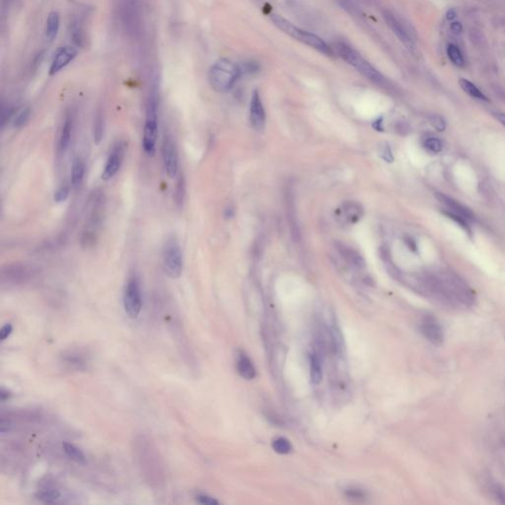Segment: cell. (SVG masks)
<instances>
[{
    "instance_id": "1",
    "label": "cell",
    "mask_w": 505,
    "mask_h": 505,
    "mask_svg": "<svg viewBox=\"0 0 505 505\" xmlns=\"http://www.w3.org/2000/svg\"><path fill=\"white\" fill-rule=\"evenodd\" d=\"M134 447L136 458L147 481L159 485L162 482L163 469L153 444L147 438L140 437L135 440Z\"/></svg>"
},
{
    "instance_id": "2",
    "label": "cell",
    "mask_w": 505,
    "mask_h": 505,
    "mask_svg": "<svg viewBox=\"0 0 505 505\" xmlns=\"http://www.w3.org/2000/svg\"><path fill=\"white\" fill-rule=\"evenodd\" d=\"M239 76V67L229 59L221 58L211 66L209 80L213 90L223 93L234 86Z\"/></svg>"
},
{
    "instance_id": "3",
    "label": "cell",
    "mask_w": 505,
    "mask_h": 505,
    "mask_svg": "<svg viewBox=\"0 0 505 505\" xmlns=\"http://www.w3.org/2000/svg\"><path fill=\"white\" fill-rule=\"evenodd\" d=\"M158 138V100L155 92L149 96L146 117L143 127L142 147L148 157H153L156 152V143Z\"/></svg>"
},
{
    "instance_id": "4",
    "label": "cell",
    "mask_w": 505,
    "mask_h": 505,
    "mask_svg": "<svg viewBox=\"0 0 505 505\" xmlns=\"http://www.w3.org/2000/svg\"><path fill=\"white\" fill-rule=\"evenodd\" d=\"M271 21L279 30H281L282 32H284L288 36L292 37L295 40L303 42V43L317 49L318 51H321L324 54H327V55L333 54V49L326 43L324 40H322L317 35L307 32V31H304V30L296 27L291 22H289L288 20L284 19L283 17H281L279 15H272Z\"/></svg>"
},
{
    "instance_id": "5",
    "label": "cell",
    "mask_w": 505,
    "mask_h": 505,
    "mask_svg": "<svg viewBox=\"0 0 505 505\" xmlns=\"http://www.w3.org/2000/svg\"><path fill=\"white\" fill-rule=\"evenodd\" d=\"M337 54L348 64L354 67L361 75L376 84H384V78L367 60H365L355 49L351 46L338 42L336 46Z\"/></svg>"
},
{
    "instance_id": "6",
    "label": "cell",
    "mask_w": 505,
    "mask_h": 505,
    "mask_svg": "<svg viewBox=\"0 0 505 505\" xmlns=\"http://www.w3.org/2000/svg\"><path fill=\"white\" fill-rule=\"evenodd\" d=\"M104 209V195H102V193H95L91 199L88 222L82 236V243L86 245V247L93 245L97 240V234L103 221Z\"/></svg>"
},
{
    "instance_id": "7",
    "label": "cell",
    "mask_w": 505,
    "mask_h": 505,
    "mask_svg": "<svg viewBox=\"0 0 505 505\" xmlns=\"http://www.w3.org/2000/svg\"><path fill=\"white\" fill-rule=\"evenodd\" d=\"M163 264L165 272L169 277L176 279L183 273V253L178 240L169 237L163 249Z\"/></svg>"
},
{
    "instance_id": "8",
    "label": "cell",
    "mask_w": 505,
    "mask_h": 505,
    "mask_svg": "<svg viewBox=\"0 0 505 505\" xmlns=\"http://www.w3.org/2000/svg\"><path fill=\"white\" fill-rule=\"evenodd\" d=\"M124 307L130 319H136L142 309V295L140 282L136 275H131L126 282L124 293Z\"/></svg>"
},
{
    "instance_id": "9",
    "label": "cell",
    "mask_w": 505,
    "mask_h": 505,
    "mask_svg": "<svg viewBox=\"0 0 505 505\" xmlns=\"http://www.w3.org/2000/svg\"><path fill=\"white\" fill-rule=\"evenodd\" d=\"M126 144L124 140H118L112 147L102 172V180H112L122 168L126 156Z\"/></svg>"
},
{
    "instance_id": "10",
    "label": "cell",
    "mask_w": 505,
    "mask_h": 505,
    "mask_svg": "<svg viewBox=\"0 0 505 505\" xmlns=\"http://www.w3.org/2000/svg\"><path fill=\"white\" fill-rule=\"evenodd\" d=\"M161 151L165 172L170 179H174L179 174V155L176 142L168 133L163 138Z\"/></svg>"
},
{
    "instance_id": "11",
    "label": "cell",
    "mask_w": 505,
    "mask_h": 505,
    "mask_svg": "<svg viewBox=\"0 0 505 505\" xmlns=\"http://www.w3.org/2000/svg\"><path fill=\"white\" fill-rule=\"evenodd\" d=\"M383 17L389 26V28L393 31V33L397 36V38L401 41V42L411 51H414L416 49V43L414 42L411 34L409 33V30L405 27V25L391 12L384 11Z\"/></svg>"
},
{
    "instance_id": "12",
    "label": "cell",
    "mask_w": 505,
    "mask_h": 505,
    "mask_svg": "<svg viewBox=\"0 0 505 505\" xmlns=\"http://www.w3.org/2000/svg\"><path fill=\"white\" fill-rule=\"evenodd\" d=\"M421 333L433 344L440 345L444 340V333L440 323L432 316H425L420 324Z\"/></svg>"
},
{
    "instance_id": "13",
    "label": "cell",
    "mask_w": 505,
    "mask_h": 505,
    "mask_svg": "<svg viewBox=\"0 0 505 505\" xmlns=\"http://www.w3.org/2000/svg\"><path fill=\"white\" fill-rule=\"evenodd\" d=\"M32 274L33 270L25 264H10L2 270V281H7L12 284H21L29 281Z\"/></svg>"
},
{
    "instance_id": "14",
    "label": "cell",
    "mask_w": 505,
    "mask_h": 505,
    "mask_svg": "<svg viewBox=\"0 0 505 505\" xmlns=\"http://www.w3.org/2000/svg\"><path fill=\"white\" fill-rule=\"evenodd\" d=\"M250 121L251 125L255 130L263 129L265 125V112L257 91H254L252 93L250 105Z\"/></svg>"
},
{
    "instance_id": "15",
    "label": "cell",
    "mask_w": 505,
    "mask_h": 505,
    "mask_svg": "<svg viewBox=\"0 0 505 505\" xmlns=\"http://www.w3.org/2000/svg\"><path fill=\"white\" fill-rule=\"evenodd\" d=\"M61 363L70 370L83 371L87 368L88 359L80 350H67L61 355Z\"/></svg>"
},
{
    "instance_id": "16",
    "label": "cell",
    "mask_w": 505,
    "mask_h": 505,
    "mask_svg": "<svg viewBox=\"0 0 505 505\" xmlns=\"http://www.w3.org/2000/svg\"><path fill=\"white\" fill-rule=\"evenodd\" d=\"M77 54V50L72 46H63L61 47L57 53L55 54L50 68H49V74L53 75L60 71L62 68H64L70 61L74 59V57Z\"/></svg>"
},
{
    "instance_id": "17",
    "label": "cell",
    "mask_w": 505,
    "mask_h": 505,
    "mask_svg": "<svg viewBox=\"0 0 505 505\" xmlns=\"http://www.w3.org/2000/svg\"><path fill=\"white\" fill-rule=\"evenodd\" d=\"M73 118L71 114H66L62 126L59 131L58 135V142H57V152L59 155L64 154L67 149L69 148L71 138H72V132H73Z\"/></svg>"
},
{
    "instance_id": "18",
    "label": "cell",
    "mask_w": 505,
    "mask_h": 505,
    "mask_svg": "<svg viewBox=\"0 0 505 505\" xmlns=\"http://www.w3.org/2000/svg\"><path fill=\"white\" fill-rule=\"evenodd\" d=\"M436 199L442 205H444L447 208V211H451L453 213H456V214L462 216L464 218H466L467 220H473L474 219L475 215L471 211V210L468 209L467 207H465L464 205H462L461 203H459L458 201L454 200L453 198L448 197V196H446L444 194H441V193H437L436 194Z\"/></svg>"
},
{
    "instance_id": "19",
    "label": "cell",
    "mask_w": 505,
    "mask_h": 505,
    "mask_svg": "<svg viewBox=\"0 0 505 505\" xmlns=\"http://www.w3.org/2000/svg\"><path fill=\"white\" fill-rule=\"evenodd\" d=\"M362 207L355 202H346L341 206L340 217L348 224H354L363 217Z\"/></svg>"
},
{
    "instance_id": "20",
    "label": "cell",
    "mask_w": 505,
    "mask_h": 505,
    "mask_svg": "<svg viewBox=\"0 0 505 505\" xmlns=\"http://www.w3.org/2000/svg\"><path fill=\"white\" fill-rule=\"evenodd\" d=\"M337 249L340 255L350 264L353 266H356L358 268H362L365 266V261L362 255L357 252L356 250L342 244V243H337Z\"/></svg>"
},
{
    "instance_id": "21",
    "label": "cell",
    "mask_w": 505,
    "mask_h": 505,
    "mask_svg": "<svg viewBox=\"0 0 505 505\" xmlns=\"http://www.w3.org/2000/svg\"><path fill=\"white\" fill-rule=\"evenodd\" d=\"M85 176V165L80 157H76L71 165V184L72 187L78 189L83 181Z\"/></svg>"
},
{
    "instance_id": "22",
    "label": "cell",
    "mask_w": 505,
    "mask_h": 505,
    "mask_svg": "<svg viewBox=\"0 0 505 505\" xmlns=\"http://www.w3.org/2000/svg\"><path fill=\"white\" fill-rule=\"evenodd\" d=\"M60 497H61L60 492L51 486L42 487L37 494L38 500H40L42 503L46 505L55 504L60 499Z\"/></svg>"
},
{
    "instance_id": "23",
    "label": "cell",
    "mask_w": 505,
    "mask_h": 505,
    "mask_svg": "<svg viewBox=\"0 0 505 505\" xmlns=\"http://www.w3.org/2000/svg\"><path fill=\"white\" fill-rule=\"evenodd\" d=\"M92 133H93V140H94L95 144L99 145L103 141L104 134H105V119H104L103 112H101V111L97 112V114L95 116L93 127H92Z\"/></svg>"
},
{
    "instance_id": "24",
    "label": "cell",
    "mask_w": 505,
    "mask_h": 505,
    "mask_svg": "<svg viewBox=\"0 0 505 505\" xmlns=\"http://www.w3.org/2000/svg\"><path fill=\"white\" fill-rule=\"evenodd\" d=\"M237 370L243 378L252 380L255 377V369L252 361L245 355H240L237 361Z\"/></svg>"
},
{
    "instance_id": "25",
    "label": "cell",
    "mask_w": 505,
    "mask_h": 505,
    "mask_svg": "<svg viewBox=\"0 0 505 505\" xmlns=\"http://www.w3.org/2000/svg\"><path fill=\"white\" fill-rule=\"evenodd\" d=\"M59 29V14L55 11L50 12L46 19L45 25V36L48 40H53Z\"/></svg>"
},
{
    "instance_id": "26",
    "label": "cell",
    "mask_w": 505,
    "mask_h": 505,
    "mask_svg": "<svg viewBox=\"0 0 505 505\" xmlns=\"http://www.w3.org/2000/svg\"><path fill=\"white\" fill-rule=\"evenodd\" d=\"M62 448H63L64 453L66 454V456L70 460L78 464L86 463V457H85L84 453L77 446H75L69 442H63Z\"/></svg>"
},
{
    "instance_id": "27",
    "label": "cell",
    "mask_w": 505,
    "mask_h": 505,
    "mask_svg": "<svg viewBox=\"0 0 505 505\" xmlns=\"http://www.w3.org/2000/svg\"><path fill=\"white\" fill-rule=\"evenodd\" d=\"M175 203L179 209L183 208V205L185 203L186 199V180L183 175L179 176V179L176 184L175 188V195H174Z\"/></svg>"
},
{
    "instance_id": "28",
    "label": "cell",
    "mask_w": 505,
    "mask_h": 505,
    "mask_svg": "<svg viewBox=\"0 0 505 505\" xmlns=\"http://www.w3.org/2000/svg\"><path fill=\"white\" fill-rule=\"evenodd\" d=\"M461 88L463 89L464 91L469 94L471 97L473 98H476V99H479V100H482V101H489V99L486 97V95L476 86V85L473 84L472 82L466 80V79H460L459 81Z\"/></svg>"
},
{
    "instance_id": "29",
    "label": "cell",
    "mask_w": 505,
    "mask_h": 505,
    "mask_svg": "<svg viewBox=\"0 0 505 505\" xmlns=\"http://www.w3.org/2000/svg\"><path fill=\"white\" fill-rule=\"evenodd\" d=\"M310 374H311V380L314 384L321 383L323 378V371H322V365L319 360V358L316 355L311 356L310 360Z\"/></svg>"
},
{
    "instance_id": "30",
    "label": "cell",
    "mask_w": 505,
    "mask_h": 505,
    "mask_svg": "<svg viewBox=\"0 0 505 505\" xmlns=\"http://www.w3.org/2000/svg\"><path fill=\"white\" fill-rule=\"evenodd\" d=\"M423 147L432 153H439L443 149L442 141L437 137H426L422 143Z\"/></svg>"
},
{
    "instance_id": "31",
    "label": "cell",
    "mask_w": 505,
    "mask_h": 505,
    "mask_svg": "<svg viewBox=\"0 0 505 505\" xmlns=\"http://www.w3.org/2000/svg\"><path fill=\"white\" fill-rule=\"evenodd\" d=\"M31 118V111L29 108L23 109L21 112L17 114L13 121V127L14 128H22L23 126H26Z\"/></svg>"
},
{
    "instance_id": "32",
    "label": "cell",
    "mask_w": 505,
    "mask_h": 505,
    "mask_svg": "<svg viewBox=\"0 0 505 505\" xmlns=\"http://www.w3.org/2000/svg\"><path fill=\"white\" fill-rule=\"evenodd\" d=\"M442 213H443V214H445V215H446L449 219L453 220L456 224H458V225H459V226L463 229L464 231H466L468 234H471V233H472V230H471L470 225H469V223H468V221H469V220H467L466 218H464V217L460 216V215H458V214H456V213H453V212H451V211H442Z\"/></svg>"
},
{
    "instance_id": "33",
    "label": "cell",
    "mask_w": 505,
    "mask_h": 505,
    "mask_svg": "<svg viewBox=\"0 0 505 505\" xmlns=\"http://www.w3.org/2000/svg\"><path fill=\"white\" fill-rule=\"evenodd\" d=\"M447 53H448V56L449 58L452 60V62L457 65V66H463L464 65V58L460 49L454 45V44H450L447 48Z\"/></svg>"
},
{
    "instance_id": "34",
    "label": "cell",
    "mask_w": 505,
    "mask_h": 505,
    "mask_svg": "<svg viewBox=\"0 0 505 505\" xmlns=\"http://www.w3.org/2000/svg\"><path fill=\"white\" fill-rule=\"evenodd\" d=\"M272 448L278 454H288L292 449L291 444L285 438H278L274 440L272 443Z\"/></svg>"
},
{
    "instance_id": "35",
    "label": "cell",
    "mask_w": 505,
    "mask_h": 505,
    "mask_svg": "<svg viewBox=\"0 0 505 505\" xmlns=\"http://www.w3.org/2000/svg\"><path fill=\"white\" fill-rule=\"evenodd\" d=\"M69 194H70V190H69V187L66 186V185H62L60 186L54 193L53 195V201L54 203L56 204H60V203H63L65 202L68 197H69Z\"/></svg>"
},
{
    "instance_id": "36",
    "label": "cell",
    "mask_w": 505,
    "mask_h": 505,
    "mask_svg": "<svg viewBox=\"0 0 505 505\" xmlns=\"http://www.w3.org/2000/svg\"><path fill=\"white\" fill-rule=\"evenodd\" d=\"M429 122L431 126L436 128L438 131H444L446 129V122L440 115H431L429 117Z\"/></svg>"
},
{
    "instance_id": "37",
    "label": "cell",
    "mask_w": 505,
    "mask_h": 505,
    "mask_svg": "<svg viewBox=\"0 0 505 505\" xmlns=\"http://www.w3.org/2000/svg\"><path fill=\"white\" fill-rule=\"evenodd\" d=\"M380 156L388 163H391L393 162L394 160V157H393V152H392V149L391 147L388 145V144H383L381 147H380Z\"/></svg>"
},
{
    "instance_id": "38",
    "label": "cell",
    "mask_w": 505,
    "mask_h": 505,
    "mask_svg": "<svg viewBox=\"0 0 505 505\" xmlns=\"http://www.w3.org/2000/svg\"><path fill=\"white\" fill-rule=\"evenodd\" d=\"M196 500L199 504H202V505H218V502L216 500H214L213 498L209 497L207 495H198L196 497Z\"/></svg>"
},
{
    "instance_id": "39",
    "label": "cell",
    "mask_w": 505,
    "mask_h": 505,
    "mask_svg": "<svg viewBox=\"0 0 505 505\" xmlns=\"http://www.w3.org/2000/svg\"><path fill=\"white\" fill-rule=\"evenodd\" d=\"M12 332H13V326L10 323L5 324L1 328V331H0V339L2 341H4L5 339H7L8 337H10V335L12 334Z\"/></svg>"
},
{
    "instance_id": "40",
    "label": "cell",
    "mask_w": 505,
    "mask_h": 505,
    "mask_svg": "<svg viewBox=\"0 0 505 505\" xmlns=\"http://www.w3.org/2000/svg\"><path fill=\"white\" fill-rule=\"evenodd\" d=\"M346 496H347L348 498L352 499V500H354V499H355V500H357V501H359L360 499H362V498H363V494H362L361 492H358V491H355V490L348 491V492L346 493Z\"/></svg>"
},
{
    "instance_id": "41",
    "label": "cell",
    "mask_w": 505,
    "mask_h": 505,
    "mask_svg": "<svg viewBox=\"0 0 505 505\" xmlns=\"http://www.w3.org/2000/svg\"><path fill=\"white\" fill-rule=\"evenodd\" d=\"M405 242H406V244H407V246L409 247V249H410V250H412V251H414V252H416V251L418 250L417 243H416V241H415L413 238H411V237H407V238L405 239Z\"/></svg>"
},
{
    "instance_id": "42",
    "label": "cell",
    "mask_w": 505,
    "mask_h": 505,
    "mask_svg": "<svg viewBox=\"0 0 505 505\" xmlns=\"http://www.w3.org/2000/svg\"><path fill=\"white\" fill-rule=\"evenodd\" d=\"M10 396H11V395H10V392H9L8 390H5L4 388H2V389H1V392H0V400H1L2 402H4V401H6L7 399H9V398H10Z\"/></svg>"
},
{
    "instance_id": "43",
    "label": "cell",
    "mask_w": 505,
    "mask_h": 505,
    "mask_svg": "<svg viewBox=\"0 0 505 505\" xmlns=\"http://www.w3.org/2000/svg\"><path fill=\"white\" fill-rule=\"evenodd\" d=\"M451 30L455 34H459L462 31V25L460 23H453L451 24Z\"/></svg>"
},
{
    "instance_id": "44",
    "label": "cell",
    "mask_w": 505,
    "mask_h": 505,
    "mask_svg": "<svg viewBox=\"0 0 505 505\" xmlns=\"http://www.w3.org/2000/svg\"><path fill=\"white\" fill-rule=\"evenodd\" d=\"M495 117L505 127V113H496Z\"/></svg>"
},
{
    "instance_id": "45",
    "label": "cell",
    "mask_w": 505,
    "mask_h": 505,
    "mask_svg": "<svg viewBox=\"0 0 505 505\" xmlns=\"http://www.w3.org/2000/svg\"><path fill=\"white\" fill-rule=\"evenodd\" d=\"M234 216V210L232 208H227L225 210V217L226 218H232Z\"/></svg>"
},
{
    "instance_id": "46",
    "label": "cell",
    "mask_w": 505,
    "mask_h": 505,
    "mask_svg": "<svg viewBox=\"0 0 505 505\" xmlns=\"http://www.w3.org/2000/svg\"><path fill=\"white\" fill-rule=\"evenodd\" d=\"M455 17H456V11L453 10V9L449 10L448 13H447V19L448 20H453Z\"/></svg>"
}]
</instances>
